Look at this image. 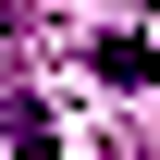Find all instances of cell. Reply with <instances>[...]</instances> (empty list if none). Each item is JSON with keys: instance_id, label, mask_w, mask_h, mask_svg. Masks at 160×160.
Returning a JSON list of instances; mask_svg holds the SVG:
<instances>
[{"instance_id": "cell-1", "label": "cell", "mask_w": 160, "mask_h": 160, "mask_svg": "<svg viewBox=\"0 0 160 160\" xmlns=\"http://www.w3.org/2000/svg\"><path fill=\"white\" fill-rule=\"evenodd\" d=\"M0 62H25V0H0Z\"/></svg>"}]
</instances>
